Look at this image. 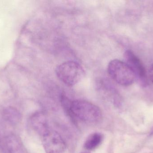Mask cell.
Returning <instances> with one entry per match:
<instances>
[{"mask_svg": "<svg viewBox=\"0 0 153 153\" xmlns=\"http://www.w3.org/2000/svg\"><path fill=\"white\" fill-rule=\"evenodd\" d=\"M70 113L82 121L91 124L99 123L102 116L99 107L83 100L72 102Z\"/></svg>", "mask_w": 153, "mask_h": 153, "instance_id": "cell-1", "label": "cell"}, {"mask_svg": "<svg viewBox=\"0 0 153 153\" xmlns=\"http://www.w3.org/2000/svg\"><path fill=\"white\" fill-rule=\"evenodd\" d=\"M55 71L60 80L69 86L80 82L85 75L82 66L74 61H67L61 64L56 67Z\"/></svg>", "mask_w": 153, "mask_h": 153, "instance_id": "cell-2", "label": "cell"}, {"mask_svg": "<svg viewBox=\"0 0 153 153\" xmlns=\"http://www.w3.org/2000/svg\"><path fill=\"white\" fill-rule=\"evenodd\" d=\"M110 77L120 85L124 86L131 85L136 79L134 74L128 65L118 59L111 60L108 67Z\"/></svg>", "mask_w": 153, "mask_h": 153, "instance_id": "cell-3", "label": "cell"}, {"mask_svg": "<svg viewBox=\"0 0 153 153\" xmlns=\"http://www.w3.org/2000/svg\"><path fill=\"white\" fill-rule=\"evenodd\" d=\"M124 56L125 62L132 69L136 79L140 85L143 87L147 86L148 83L147 73L140 58L131 50H127L124 53Z\"/></svg>", "mask_w": 153, "mask_h": 153, "instance_id": "cell-4", "label": "cell"}, {"mask_svg": "<svg viewBox=\"0 0 153 153\" xmlns=\"http://www.w3.org/2000/svg\"><path fill=\"white\" fill-rule=\"evenodd\" d=\"M41 137L46 153H64L66 144L58 133L49 129Z\"/></svg>", "mask_w": 153, "mask_h": 153, "instance_id": "cell-5", "label": "cell"}, {"mask_svg": "<svg viewBox=\"0 0 153 153\" xmlns=\"http://www.w3.org/2000/svg\"><path fill=\"white\" fill-rule=\"evenodd\" d=\"M1 146L5 153H25L23 144L16 135L9 134L4 137Z\"/></svg>", "mask_w": 153, "mask_h": 153, "instance_id": "cell-6", "label": "cell"}, {"mask_svg": "<svg viewBox=\"0 0 153 153\" xmlns=\"http://www.w3.org/2000/svg\"><path fill=\"white\" fill-rule=\"evenodd\" d=\"M30 123L33 129L40 136L49 129L46 116L42 112L33 114L30 117Z\"/></svg>", "mask_w": 153, "mask_h": 153, "instance_id": "cell-7", "label": "cell"}, {"mask_svg": "<svg viewBox=\"0 0 153 153\" xmlns=\"http://www.w3.org/2000/svg\"><path fill=\"white\" fill-rule=\"evenodd\" d=\"M2 116L5 121L13 126L18 125L21 118L19 111L13 107H8L4 108L3 110Z\"/></svg>", "mask_w": 153, "mask_h": 153, "instance_id": "cell-8", "label": "cell"}, {"mask_svg": "<svg viewBox=\"0 0 153 153\" xmlns=\"http://www.w3.org/2000/svg\"><path fill=\"white\" fill-rule=\"evenodd\" d=\"M103 135L100 133H95L90 135L85 141L84 148L87 151H93L101 144Z\"/></svg>", "mask_w": 153, "mask_h": 153, "instance_id": "cell-9", "label": "cell"}, {"mask_svg": "<svg viewBox=\"0 0 153 153\" xmlns=\"http://www.w3.org/2000/svg\"><path fill=\"white\" fill-rule=\"evenodd\" d=\"M149 77L151 81L153 84V63L151 65L149 72Z\"/></svg>", "mask_w": 153, "mask_h": 153, "instance_id": "cell-10", "label": "cell"}, {"mask_svg": "<svg viewBox=\"0 0 153 153\" xmlns=\"http://www.w3.org/2000/svg\"><path fill=\"white\" fill-rule=\"evenodd\" d=\"M81 153H90V152H89V151H85V152H81Z\"/></svg>", "mask_w": 153, "mask_h": 153, "instance_id": "cell-11", "label": "cell"}, {"mask_svg": "<svg viewBox=\"0 0 153 153\" xmlns=\"http://www.w3.org/2000/svg\"><path fill=\"white\" fill-rule=\"evenodd\" d=\"M151 134H153V130H152V132H151Z\"/></svg>", "mask_w": 153, "mask_h": 153, "instance_id": "cell-12", "label": "cell"}]
</instances>
